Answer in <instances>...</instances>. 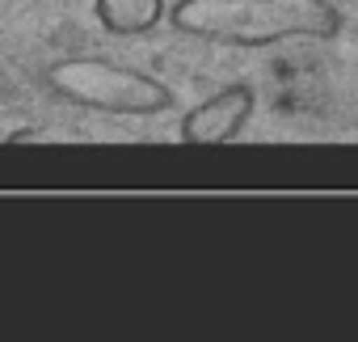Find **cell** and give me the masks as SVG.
Here are the masks:
<instances>
[{
    "label": "cell",
    "instance_id": "277c9868",
    "mask_svg": "<svg viewBox=\"0 0 358 342\" xmlns=\"http://www.w3.org/2000/svg\"><path fill=\"white\" fill-rule=\"evenodd\" d=\"M93 13H97L106 34L135 39V34L156 30L164 22L169 5H164V0H93Z\"/></svg>",
    "mask_w": 358,
    "mask_h": 342
},
{
    "label": "cell",
    "instance_id": "7a4b0ae2",
    "mask_svg": "<svg viewBox=\"0 0 358 342\" xmlns=\"http://www.w3.org/2000/svg\"><path fill=\"white\" fill-rule=\"evenodd\" d=\"M47 89L80 110L114 114V118H156L173 110V89L139 68L97 60V55H64L47 68Z\"/></svg>",
    "mask_w": 358,
    "mask_h": 342
},
{
    "label": "cell",
    "instance_id": "3957f363",
    "mask_svg": "<svg viewBox=\"0 0 358 342\" xmlns=\"http://www.w3.org/2000/svg\"><path fill=\"white\" fill-rule=\"evenodd\" d=\"M253 106H257V97H253L249 85H224L211 97H203L194 110H186L177 135H182V144H190V148L232 144L245 131V123L253 118Z\"/></svg>",
    "mask_w": 358,
    "mask_h": 342
},
{
    "label": "cell",
    "instance_id": "6da1fadb",
    "mask_svg": "<svg viewBox=\"0 0 358 342\" xmlns=\"http://www.w3.org/2000/svg\"><path fill=\"white\" fill-rule=\"evenodd\" d=\"M169 26L220 47L329 43L341 34V9L333 0H177Z\"/></svg>",
    "mask_w": 358,
    "mask_h": 342
}]
</instances>
